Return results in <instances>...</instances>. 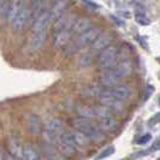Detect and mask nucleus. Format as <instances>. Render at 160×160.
Listing matches in <instances>:
<instances>
[{
  "instance_id": "1",
  "label": "nucleus",
  "mask_w": 160,
  "mask_h": 160,
  "mask_svg": "<svg viewBox=\"0 0 160 160\" xmlns=\"http://www.w3.org/2000/svg\"><path fill=\"white\" fill-rule=\"evenodd\" d=\"M33 18V6L23 0V5L18 16L12 22V29L15 32H22L23 29L28 25L29 21Z\"/></svg>"
},
{
  "instance_id": "2",
  "label": "nucleus",
  "mask_w": 160,
  "mask_h": 160,
  "mask_svg": "<svg viewBox=\"0 0 160 160\" xmlns=\"http://www.w3.org/2000/svg\"><path fill=\"white\" fill-rule=\"evenodd\" d=\"M118 57V49L116 46H108L107 48L103 49L98 57V65L99 68L106 70L112 68L116 64V59Z\"/></svg>"
},
{
  "instance_id": "3",
  "label": "nucleus",
  "mask_w": 160,
  "mask_h": 160,
  "mask_svg": "<svg viewBox=\"0 0 160 160\" xmlns=\"http://www.w3.org/2000/svg\"><path fill=\"white\" fill-rule=\"evenodd\" d=\"M61 140L74 147H86L89 145L91 140L82 131H76V133H65L60 135Z\"/></svg>"
},
{
  "instance_id": "4",
  "label": "nucleus",
  "mask_w": 160,
  "mask_h": 160,
  "mask_svg": "<svg viewBox=\"0 0 160 160\" xmlns=\"http://www.w3.org/2000/svg\"><path fill=\"white\" fill-rule=\"evenodd\" d=\"M103 72H110L118 78H126L133 75V65L129 60H122L118 64H114L112 68L103 70Z\"/></svg>"
},
{
  "instance_id": "5",
  "label": "nucleus",
  "mask_w": 160,
  "mask_h": 160,
  "mask_svg": "<svg viewBox=\"0 0 160 160\" xmlns=\"http://www.w3.org/2000/svg\"><path fill=\"white\" fill-rule=\"evenodd\" d=\"M25 129H27V133L29 135H40L44 133V125H42V122L40 119V117L37 114L30 113L25 118Z\"/></svg>"
},
{
  "instance_id": "6",
  "label": "nucleus",
  "mask_w": 160,
  "mask_h": 160,
  "mask_svg": "<svg viewBox=\"0 0 160 160\" xmlns=\"http://www.w3.org/2000/svg\"><path fill=\"white\" fill-rule=\"evenodd\" d=\"M101 34V30L99 29V28H96V27H93L91 28L89 30H87V32H84L83 34H81L77 36V39L74 41L78 48H83V47H86V46L88 45H91L94 41H95V39L99 36V35Z\"/></svg>"
},
{
  "instance_id": "7",
  "label": "nucleus",
  "mask_w": 160,
  "mask_h": 160,
  "mask_svg": "<svg viewBox=\"0 0 160 160\" xmlns=\"http://www.w3.org/2000/svg\"><path fill=\"white\" fill-rule=\"evenodd\" d=\"M53 19V16H52V12H51V9L48 10H45L44 12H41L33 22V33H36V32H42V30H46V28L48 27V24L51 23V21Z\"/></svg>"
},
{
  "instance_id": "8",
  "label": "nucleus",
  "mask_w": 160,
  "mask_h": 160,
  "mask_svg": "<svg viewBox=\"0 0 160 160\" xmlns=\"http://www.w3.org/2000/svg\"><path fill=\"white\" fill-rule=\"evenodd\" d=\"M76 22V17L74 15H61L60 17H58L56 19V22L53 23V27H52V30L53 33L56 34L58 32H61V30H66V29H71L72 25Z\"/></svg>"
},
{
  "instance_id": "9",
  "label": "nucleus",
  "mask_w": 160,
  "mask_h": 160,
  "mask_svg": "<svg viewBox=\"0 0 160 160\" xmlns=\"http://www.w3.org/2000/svg\"><path fill=\"white\" fill-rule=\"evenodd\" d=\"M10 154H12L17 159H24V146L21 140L17 136H11L7 142Z\"/></svg>"
},
{
  "instance_id": "10",
  "label": "nucleus",
  "mask_w": 160,
  "mask_h": 160,
  "mask_svg": "<svg viewBox=\"0 0 160 160\" xmlns=\"http://www.w3.org/2000/svg\"><path fill=\"white\" fill-rule=\"evenodd\" d=\"M46 39H47V32L46 30H42V32H36V33H33V35L30 36L29 41H28V47L30 51H39L44 44H45Z\"/></svg>"
},
{
  "instance_id": "11",
  "label": "nucleus",
  "mask_w": 160,
  "mask_h": 160,
  "mask_svg": "<svg viewBox=\"0 0 160 160\" xmlns=\"http://www.w3.org/2000/svg\"><path fill=\"white\" fill-rule=\"evenodd\" d=\"M72 30L71 29H66V30H61L58 32L53 36V46L56 48H64L65 46L70 44L71 36H72Z\"/></svg>"
},
{
  "instance_id": "12",
  "label": "nucleus",
  "mask_w": 160,
  "mask_h": 160,
  "mask_svg": "<svg viewBox=\"0 0 160 160\" xmlns=\"http://www.w3.org/2000/svg\"><path fill=\"white\" fill-rule=\"evenodd\" d=\"M106 91H108L111 95H113L114 98L119 99L120 101H124L126 99H129L130 95L133 94L131 88L128 87V86H124V84H122V86L117 84V86H114L112 88H106Z\"/></svg>"
},
{
  "instance_id": "13",
  "label": "nucleus",
  "mask_w": 160,
  "mask_h": 160,
  "mask_svg": "<svg viewBox=\"0 0 160 160\" xmlns=\"http://www.w3.org/2000/svg\"><path fill=\"white\" fill-rule=\"evenodd\" d=\"M112 42V36L110 34H100L95 41L91 45V52H101L103 49L107 48L110 44Z\"/></svg>"
},
{
  "instance_id": "14",
  "label": "nucleus",
  "mask_w": 160,
  "mask_h": 160,
  "mask_svg": "<svg viewBox=\"0 0 160 160\" xmlns=\"http://www.w3.org/2000/svg\"><path fill=\"white\" fill-rule=\"evenodd\" d=\"M98 100L100 101V103H103L105 106H108L110 108H111V107L118 108V107H120V105H122V101H120L119 99L114 98L113 95H111L106 89H103V93L99 95Z\"/></svg>"
},
{
  "instance_id": "15",
  "label": "nucleus",
  "mask_w": 160,
  "mask_h": 160,
  "mask_svg": "<svg viewBox=\"0 0 160 160\" xmlns=\"http://www.w3.org/2000/svg\"><path fill=\"white\" fill-rule=\"evenodd\" d=\"M64 129V124H63V120L59 119V118H49L47 119L44 125V130L45 131H49V133H53V134H60Z\"/></svg>"
},
{
  "instance_id": "16",
  "label": "nucleus",
  "mask_w": 160,
  "mask_h": 160,
  "mask_svg": "<svg viewBox=\"0 0 160 160\" xmlns=\"http://www.w3.org/2000/svg\"><path fill=\"white\" fill-rule=\"evenodd\" d=\"M98 128L101 131L111 133V131H114L118 128V120L114 118L113 116L106 117V118H100V120L98 123Z\"/></svg>"
},
{
  "instance_id": "17",
  "label": "nucleus",
  "mask_w": 160,
  "mask_h": 160,
  "mask_svg": "<svg viewBox=\"0 0 160 160\" xmlns=\"http://www.w3.org/2000/svg\"><path fill=\"white\" fill-rule=\"evenodd\" d=\"M91 25H93V23H91L89 18H80V19H76V22L72 25L71 30H72L74 34L81 35L83 34L84 32L89 30L91 28H93Z\"/></svg>"
},
{
  "instance_id": "18",
  "label": "nucleus",
  "mask_w": 160,
  "mask_h": 160,
  "mask_svg": "<svg viewBox=\"0 0 160 160\" xmlns=\"http://www.w3.org/2000/svg\"><path fill=\"white\" fill-rule=\"evenodd\" d=\"M54 147L58 149L59 154L63 155V157H65V158H71V157L75 154V152H76V150H75V147L71 146V145H69V143H66V142H64V141L61 140V137L57 141V143L54 145Z\"/></svg>"
},
{
  "instance_id": "19",
  "label": "nucleus",
  "mask_w": 160,
  "mask_h": 160,
  "mask_svg": "<svg viewBox=\"0 0 160 160\" xmlns=\"http://www.w3.org/2000/svg\"><path fill=\"white\" fill-rule=\"evenodd\" d=\"M41 149H42V153L45 154V157L48 160H60V154H59L58 149L54 148L53 145H49V143L44 141L41 143Z\"/></svg>"
},
{
  "instance_id": "20",
  "label": "nucleus",
  "mask_w": 160,
  "mask_h": 160,
  "mask_svg": "<svg viewBox=\"0 0 160 160\" xmlns=\"http://www.w3.org/2000/svg\"><path fill=\"white\" fill-rule=\"evenodd\" d=\"M118 77H116L114 75L110 72H103V75L99 77V84L103 86L105 88H112L114 86L118 84Z\"/></svg>"
},
{
  "instance_id": "21",
  "label": "nucleus",
  "mask_w": 160,
  "mask_h": 160,
  "mask_svg": "<svg viewBox=\"0 0 160 160\" xmlns=\"http://www.w3.org/2000/svg\"><path fill=\"white\" fill-rule=\"evenodd\" d=\"M103 86H98V84H91V86H87L83 91H82V95L86 96V98H99V95L103 91V89L101 88Z\"/></svg>"
},
{
  "instance_id": "22",
  "label": "nucleus",
  "mask_w": 160,
  "mask_h": 160,
  "mask_svg": "<svg viewBox=\"0 0 160 160\" xmlns=\"http://www.w3.org/2000/svg\"><path fill=\"white\" fill-rule=\"evenodd\" d=\"M23 5V0H12L11 6H10V11H9V16H7V21L11 23L16 19V17L18 16V13L21 11Z\"/></svg>"
},
{
  "instance_id": "23",
  "label": "nucleus",
  "mask_w": 160,
  "mask_h": 160,
  "mask_svg": "<svg viewBox=\"0 0 160 160\" xmlns=\"http://www.w3.org/2000/svg\"><path fill=\"white\" fill-rule=\"evenodd\" d=\"M66 5H68L66 0H58L57 2H54V5H53L52 9H51L52 16H53L54 19H57L58 17H60V16L64 13L65 9H66Z\"/></svg>"
},
{
  "instance_id": "24",
  "label": "nucleus",
  "mask_w": 160,
  "mask_h": 160,
  "mask_svg": "<svg viewBox=\"0 0 160 160\" xmlns=\"http://www.w3.org/2000/svg\"><path fill=\"white\" fill-rule=\"evenodd\" d=\"M24 160H41L39 152L33 145H24Z\"/></svg>"
},
{
  "instance_id": "25",
  "label": "nucleus",
  "mask_w": 160,
  "mask_h": 160,
  "mask_svg": "<svg viewBox=\"0 0 160 160\" xmlns=\"http://www.w3.org/2000/svg\"><path fill=\"white\" fill-rule=\"evenodd\" d=\"M94 52H87L84 54H82L78 60H77V64L81 68H88L93 64V60H94Z\"/></svg>"
},
{
  "instance_id": "26",
  "label": "nucleus",
  "mask_w": 160,
  "mask_h": 160,
  "mask_svg": "<svg viewBox=\"0 0 160 160\" xmlns=\"http://www.w3.org/2000/svg\"><path fill=\"white\" fill-rule=\"evenodd\" d=\"M77 112L80 114V117H83V118H95L96 117V113H95V108L94 106H80L77 108Z\"/></svg>"
},
{
  "instance_id": "27",
  "label": "nucleus",
  "mask_w": 160,
  "mask_h": 160,
  "mask_svg": "<svg viewBox=\"0 0 160 160\" xmlns=\"http://www.w3.org/2000/svg\"><path fill=\"white\" fill-rule=\"evenodd\" d=\"M94 108H95V113H96L98 118H106V117L112 116V110L108 106H105L103 103H100L98 106H94Z\"/></svg>"
},
{
  "instance_id": "28",
  "label": "nucleus",
  "mask_w": 160,
  "mask_h": 160,
  "mask_svg": "<svg viewBox=\"0 0 160 160\" xmlns=\"http://www.w3.org/2000/svg\"><path fill=\"white\" fill-rule=\"evenodd\" d=\"M10 6H11L10 0H4L0 4V17L5 18L6 21H7V16H9V11H10Z\"/></svg>"
},
{
  "instance_id": "29",
  "label": "nucleus",
  "mask_w": 160,
  "mask_h": 160,
  "mask_svg": "<svg viewBox=\"0 0 160 160\" xmlns=\"http://www.w3.org/2000/svg\"><path fill=\"white\" fill-rule=\"evenodd\" d=\"M78 51H80V48L77 47V45L75 42H70L68 46L64 47V54H65V57H71V56L76 54Z\"/></svg>"
},
{
  "instance_id": "30",
  "label": "nucleus",
  "mask_w": 160,
  "mask_h": 160,
  "mask_svg": "<svg viewBox=\"0 0 160 160\" xmlns=\"http://www.w3.org/2000/svg\"><path fill=\"white\" fill-rule=\"evenodd\" d=\"M113 153H114V147L113 146H110V147L103 149V152L96 157V160H101L103 159V158H107V157H110V155L113 154Z\"/></svg>"
},
{
  "instance_id": "31",
  "label": "nucleus",
  "mask_w": 160,
  "mask_h": 160,
  "mask_svg": "<svg viewBox=\"0 0 160 160\" xmlns=\"http://www.w3.org/2000/svg\"><path fill=\"white\" fill-rule=\"evenodd\" d=\"M136 22L138 24H141V25H148L149 24V19L143 15V13H137L136 15Z\"/></svg>"
},
{
  "instance_id": "32",
  "label": "nucleus",
  "mask_w": 160,
  "mask_h": 160,
  "mask_svg": "<svg viewBox=\"0 0 160 160\" xmlns=\"http://www.w3.org/2000/svg\"><path fill=\"white\" fill-rule=\"evenodd\" d=\"M157 150H160V138L155 140V141L152 143L150 148L147 149V152H146L145 154H148V153H154V152H157Z\"/></svg>"
},
{
  "instance_id": "33",
  "label": "nucleus",
  "mask_w": 160,
  "mask_h": 160,
  "mask_svg": "<svg viewBox=\"0 0 160 160\" xmlns=\"http://www.w3.org/2000/svg\"><path fill=\"white\" fill-rule=\"evenodd\" d=\"M150 138H152V136L149 134H146V135H143L142 137H140L136 141V143L137 145H146L148 141H150Z\"/></svg>"
},
{
  "instance_id": "34",
  "label": "nucleus",
  "mask_w": 160,
  "mask_h": 160,
  "mask_svg": "<svg viewBox=\"0 0 160 160\" xmlns=\"http://www.w3.org/2000/svg\"><path fill=\"white\" fill-rule=\"evenodd\" d=\"M160 122V113L155 114L154 117H152V119H149V125H154V124H157V123H159Z\"/></svg>"
},
{
  "instance_id": "35",
  "label": "nucleus",
  "mask_w": 160,
  "mask_h": 160,
  "mask_svg": "<svg viewBox=\"0 0 160 160\" xmlns=\"http://www.w3.org/2000/svg\"><path fill=\"white\" fill-rule=\"evenodd\" d=\"M152 91H153V89H152L150 87H148V88L145 91V94H143V96H142V101H147V100H148V98L152 95Z\"/></svg>"
},
{
  "instance_id": "36",
  "label": "nucleus",
  "mask_w": 160,
  "mask_h": 160,
  "mask_svg": "<svg viewBox=\"0 0 160 160\" xmlns=\"http://www.w3.org/2000/svg\"><path fill=\"white\" fill-rule=\"evenodd\" d=\"M111 19H112V21L116 23V25H118V27H122V25H123V21H122V19H119V18H117V17L113 16V15L111 16Z\"/></svg>"
},
{
  "instance_id": "37",
  "label": "nucleus",
  "mask_w": 160,
  "mask_h": 160,
  "mask_svg": "<svg viewBox=\"0 0 160 160\" xmlns=\"http://www.w3.org/2000/svg\"><path fill=\"white\" fill-rule=\"evenodd\" d=\"M5 160H16V158H15L12 154L9 153V154H6V155H5Z\"/></svg>"
},
{
  "instance_id": "38",
  "label": "nucleus",
  "mask_w": 160,
  "mask_h": 160,
  "mask_svg": "<svg viewBox=\"0 0 160 160\" xmlns=\"http://www.w3.org/2000/svg\"><path fill=\"white\" fill-rule=\"evenodd\" d=\"M0 160H5V158H4V153H2L1 148H0Z\"/></svg>"
},
{
  "instance_id": "39",
  "label": "nucleus",
  "mask_w": 160,
  "mask_h": 160,
  "mask_svg": "<svg viewBox=\"0 0 160 160\" xmlns=\"http://www.w3.org/2000/svg\"><path fill=\"white\" fill-rule=\"evenodd\" d=\"M158 160H160V158H159V159H158Z\"/></svg>"
},
{
  "instance_id": "40",
  "label": "nucleus",
  "mask_w": 160,
  "mask_h": 160,
  "mask_svg": "<svg viewBox=\"0 0 160 160\" xmlns=\"http://www.w3.org/2000/svg\"><path fill=\"white\" fill-rule=\"evenodd\" d=\"M159 101H160V99H159Z\"/></svg>"
},
{
  "instance_id": "41",
  "label": "nucleus",
  "mask_w": 160,
  "mask_h": 160,
  "mask_svg": "<svg viewBox=\"0 0 160 160\" xmlns=\"http://www.w3.org/2000/svg\"><path fill=\"white\" fill-rule=\"evenodd\" d=\"M123 160H125V159H123Z\"/></svg>"
}]
</instances>
